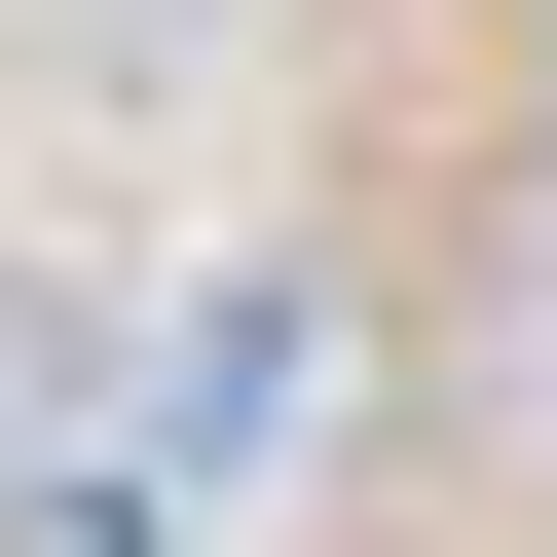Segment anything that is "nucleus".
Here are the masks:
<instances>
[{"label": "nucleus", "mask_w": 557, "mask_h": 557, "mask_svg": "<svg viewBox=\"0 0 557 557\" xmlns=\"http://www.w3.org/2000/svg\"><path fill=\"white\" fill-rule=\"evenodd\" d=\"M112 446V298H75V260H0V483H75Z\"/></svg>", "instance_id": "obj_1"}, {"label": "nucleus", "mask_w": 557, "mask_h": 557, "mask_svg": "<svg viewBox=\"0 0 557 557\" xmlns=\"http://www.w3.org/2000/svg\"><path fill=\"white\" fill-rule=\"evenodd\" d=\"M186 38H223V0H38V75H186Z\"/></svg>", "instance_id": "obj_2"}]
</instances>
